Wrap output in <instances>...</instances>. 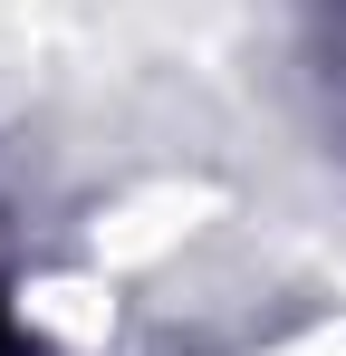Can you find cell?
Here are the masks:
<instances>
[{"label": "cell", "instance_id": "obj_1", "mask_svg": "<svg viewBox=\"0 0 346 356\" xmlns=\"http://www.w3.org/2000/svg\"><path fill=\"white\" fill-rule=\"evenodd\" d=\"M0 356H10V318H0Z\"/></svg>", "mask_w": 346, "mask_h": 356}]
</instances>
